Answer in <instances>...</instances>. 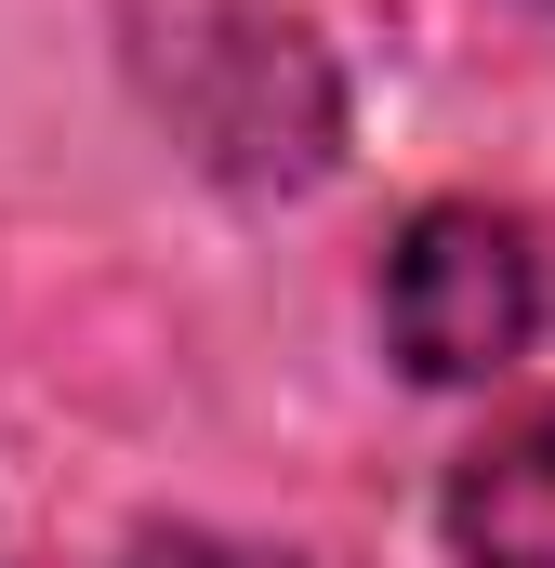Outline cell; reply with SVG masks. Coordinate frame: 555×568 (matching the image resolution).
<instances>
[{
  "label": "cell",
  "mask_w": 555,
  "mask_h": 568,
  "mask_svg": "<svg viewBox=\"0 0 555 568\" xmlns=\"http://www.w3.org/2000/svg\"><path fill=\"white\" fill-rule=\"evenodd\" d=\"M543 13H555V0H543Z\"/></svg>",
  "instance_id": "5"
},
{
  "label": "cell",
  "mask_w": 555,
  "mask_h": 568,
  "mask_svg": "<svg viewBox=\"0 0 555 568\" xmlns=\"http://www.w3.org/2000/svg\"><path fill=\"white\" fill-rule=\"evenodd\" d=\"M555 317V265L543 225L503 212V199H423L384 252V357L463 397V384H503Z\"/></svg>",
  "instance_id": "2"
},
{
  "label": "cell",
  "mask_w": 555,
  "mask_h": 568,
  "mask_svg": "<svg viewBox=\"0 0 555 568\" xmlns=\"http://www.w3.org/2000/svg\"><path fill=\"white\" fill-rule=\"evenodd\" d=\"M120 67H133L145 120L185 145V172L225 199H317L344 172V133H357L344 67L278 0H133Z\"/></svg>",
  "instance_id": "1"
},
{
  "label": "cell",
  "mask_w": 555,
  "mask_h": 568,
  "mask_svg": "<svg viewBox=\"0 0 555 568\" xmlns=\"http://www.w3.org/2000/svg\"><path fill=\"white\" fill-rule=\"evenodd\" d=\"M93 568H304L291 542H239V529H133L120 556H93Z\"/></svg>",
  "instance_id": "4"
},
{
  "label": "cell",
  "mask_w": 555,
  "mask_h": 568,
  "mask_svg": "<svg viewBox=\"0 0 555 568\" xmlns=\"http://www.w3.org/2000/svg\"><path fill=\"white\" fill-rule=\"evenodd\" d=\"M436 542L450 568H555V397L503 410L436 476Z\"/></svg>",
  "instance_id": "3"
}]
</instances>
